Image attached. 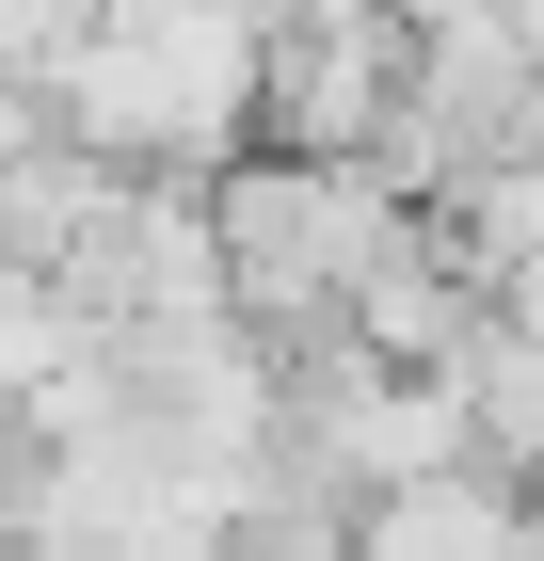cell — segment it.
<instances>
[{
  "mask_svg": "<svg viewBox=\"0 0 544 561\" xmlns=\"http://www.w3.org/2000/svg\"><path fill=\"white\" fill-rule=\"evenodd\" d=\"M209 193H224L241 305L273 321V337H336V321H352V289H369V273L432 225L384 161H321V145H241Z\"/></svg>",
  "mask_w": 544,
  "mask_h": 561,
  "instance_id": "cell-1",
  "label": "cell"
},
{
  "mask_svg": "<svg viewBox=\"0 0 544 561\" xmlns=\"http://www.w3.org/2000/svg\"><path fill=\"white\" fill-rule=\"evenodd\" d=\"M529 529H544V497L497 449H464V466H432V481H384L369 529H352V561H529Z\"/></svg>",
  "mask_w": 544,
  "mask_h": 561,
  "instance_id": "cell-2",
  "label": "cell"
},
{
  "mask_svg": "<svg viewBox=\"0 0 544 561\" xmlns=\"http://www.w3.org/2000/svg\"><path fill=\"white\" fill-rule=\"evenodd\" d=\"M497 305H512V321L544 337V257H512V273H497Z\"/></svg>",
  "mask_w": 544,
  "mask_h": 561,
  "instance_id": "cell-3",
  "label": "cell"
}]
</instances>
